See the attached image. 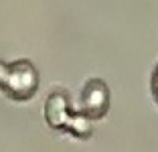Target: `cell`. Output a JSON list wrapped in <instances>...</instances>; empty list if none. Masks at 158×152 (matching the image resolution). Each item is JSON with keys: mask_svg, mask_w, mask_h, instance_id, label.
I'll list each match as a JSON object with an SVG mask.
<instances>
[{"mask_svg": "<svg viewBox=\"0 0 158 152\" xmlns=\"http://www.w3.org/2000/svg\"><path fill=\"white\" fill-rule=\"evenodd\" d=\"M45 120L49 128L67 132L79 140H87L91 136V120L81 112H73L69 103V95L63 89H55L49 93L45 101Z\"/></svg>", "mask_w": 158, "mask_h": 152, "instance_id": "obj_1", "label": "cell"}, {"mask_svg": "<svg viewBox=\"0 0 158 152\" xmlns=\"http://www.w3.org/2000/svg\"><path fill=\"white\" fill-rule=\"evenodd\" d=\"M41 77L31 61L20 59L12 63L0 61V89L16 101H27L37 93Z\"/></svg>", "mask_w": 158, "mask_h": 152, "instance_id": "obj_2", "label": "cell"}, {"mask_svg": "<svg viewBox=\"0 0 158 152\" xmlns=\"http://www.w3.org/2000/svg\"><path fill=\"white\" fill-rule=\"evenodd\" d=\"M110 101H112V95H110V87L103 79H89L83 85V91H81V108L79 112L85 114L89 120H99L107 114L110 110Z\"/></svg>", "mask_w": 158, "mask_h": 152, "instance_id": "obj_3", "label": "cell"}, {"mask_svg": "<svg viewBox=\"0 0 158 152\" xmlns=\"http://www.w3.org/2000/svg\"><path fill=\"white\" fill-rule=\"evenodd\" d=\"M150 91H152V97L156 99V103H158V65L154 67L152 77H150Z\"/></svg>", "mask_w": 158, "mask_h": 152, "instance_id": "obj_4", "label": "cell"}]
</instances>
